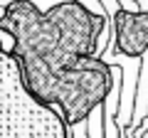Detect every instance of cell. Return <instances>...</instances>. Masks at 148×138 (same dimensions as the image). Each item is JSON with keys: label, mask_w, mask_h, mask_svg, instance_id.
<instances>
[{"label": "cell", "mask_w": 148, "mask_h": 138, "mask_svg": "<svg viewBox=\"0 0 148 138\" xmlns=\"http://www.w3.org/2000/svg\"><path fill=\"white\" fill-rule=\"evenodd\" d=\"M114 42L126 57H143L148 49V10L119 8L114 15Z\"/></svg>", "instance_id": "obj_1"}, {"label": "cell", "mask_w": 148, "mask_h": 138, "mask_svg": "<svg viewBox=\"0 0 148 138\" xmlns=\"http://www.w3.org/2000/svg\"><path fill=\"white\" fill-rule=\"evenodd\" d=\"M148 113V49L141 57V72H138V86H136V101H133V118L128 128H138Z\"/></svg>", "instance_id": "obj_2"}, {"label": "cell", "mask_w": 148, "mask_h": 138, "mask_svg": "<svg viewBox=\"0 0 148 138\" xmlns=\"http://www.w3.org/2000/svg\"><path fill=\"white\" fill-rule=\"evenodd\" d=\"M141 126H143V128L148 131V113H146V118H143V123H141Z\"/></svg>", "instance_id": "obj_3"}]
</instances>
